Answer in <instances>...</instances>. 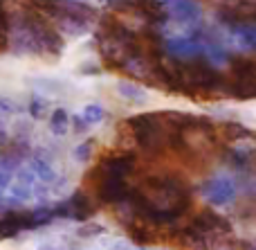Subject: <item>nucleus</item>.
Here are the masks:
<instances>
[{
	"label": "nucleus",
	"mask_w": 256,
	"mask_h": 250,
	"mask_svg": "<svg viewBox=\"0 0 256 250\" xmlns=\"http://www.w3.org/2000/svg\"><path fill=\"white\" fill-rule=\"evenodd\" d=\"M38 250H63L61 246H56V243H43Z\"/></svg>",
	"instance_id": "5"
},
{
	"label": "nucleus",
	"mask_w": 256,
	"mask_h": 250,
	"mask_svg": "<svg viewBox=\"0 0 256 250\" xmlns=\"http://www.w3.org/2000/svg\"><path fill=\"white\" fill-rule=\"evenodd\" d=\"M20 158H16V156H4V158H0V205H2V194H4V189L12 185V180H14V176H16V171H18V167H20Z\"/></svg>",
	"instance_id": "1"
},
{
	"label": "nucleus",
	"mask_w": 256,
	"mask_h": 250,
	"mask_svg": "<svg viewBox=\"0 0 256 250\" xmlns=\"http://www.w3.org/2000/svg\"><path fill=\"white\" fill-rule=\"evenodd\" d=\"M27 165L32 167V171L36 174V178L40 180V183H54V178H56V169L52 167V162H48L45 158H40V156H36V158H32Z\"/></svg>",
	"instance_id": "2"
},
{
	"label": "nucleus",
	"mask_w": 256,
	"mask_h": 250,
	"mask_svg": "<svg viewBox=\"0 0 256 250\" xmlns=\"http://www.w3.org/2000/svg\"><path fill=\"white\" fill-rule=\"evenodd\" d=\"M50 129H52V133H56V135H63L66 133V129H68V115H66V111H54L52 113V117H50Z\"/></svg>",
	"instance_id": "3"
},
{
	"label": "nucleus",
	"mask_w": 256,
	"mask_h": 250,
	"mask_svg": "<svg viewBox=\"0 0 256 250\" xmlns=\"http://www.w3.org/2000/svg\"><path fill=\"white\" fill-rule=\"evenodd\" d=\"M45 111H48V102H45V99H40V97H32V102H30V115L32 117H43Z\"/></svg>",
	"instance_id": "4"
}]
</instances>
